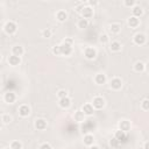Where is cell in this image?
I'll list each match as a JSON object with an SVG mask.
<instances>
[{
  "mask_svg": "<svg viewBox=\"0 0 149 149\" xmlns=\"http://www.w3.org/2000/svg\"><path fill=\"white\" fill-rule=\"evenodd\" d=\"M52 54L54 55H61V49H59V45H55L52 47Z\"/></svg>",
  "mask_w": 149,
  "mask_h": 149,
  "instance_id": "obj_35",
  "label": "cell"
},
{
  "mask_svg": "<svg viewBox=\"0 0 149 149\" xmlns=\"http://www.w3.org/2000/svg\"><path fill=\"white\" fill-rule=\"evenodd\" d=\"M81 112L84 113L85 116H91V115L93 114V112H94V108L92 107L91 104H85V105L81 107Z\"/></svg>",
  "mask_w": 149,
  "mask_h": 149,
  "instance_id": "obj_11",
  "label": "cell"
},
{
  "mask_svg": "<svg viewBox=\"0 0 149 149\" xmlns=\"http://www.w3.org/2000/svg\"><path fill=\"white\" fill-rule=\"evenodd\" d=\"M114 139H115L119 143H122V142H126V141L128 140V134L119 129V130H116V132L114 133Z\"/></svg>",
  "mask_w": 149,
  "mask_h": 149,
  "instance_id": "obj_4",
  "label": "cell"
},
{
  "mask_svg": "<svg viewBox=\"0 0 149 149\" xmlns=\"http://www.w3.org/2000/svg\"><path fill=\"white\" fill-rule=\"evenodd\" d=\"M88 3H90V7H91V6L97 5V3H98V1H95V0H94V1H93V0H90V1H88Z\"/></svg>",
  "mask_w": 149,
  "mask_h": 149,
  "instance_id": "obj_39",
  "label": "cell"
},
{
  "mask_svg": "<svg viewBox=\"0 0 149 149\" xmlns=\"http://www.w3.org/2000/svg\"><path fill=\"white\" fill-rule=\"evenodd\" d=\"M144 149H149V144H148V141L144 142Z\"/></svg>",
  "mask_w": 149,
  "mask_h": 149,
  "instance_id": "obj_42",
  "label": "cell"
},
{
  "mask_svg": "<svg viewBox=\"0 0 149 149\" xmlns=\"http://www.w3.org/2000/svg\"><path fill=\"white\" fill-rule=\"evenodd\" d=\"M109 144H111L112 147H118V146H119L120 143H119V142H118V141H116L115 139H112V140L109 141Z\"/></svg>",
  "mask_w": 149,
  "mask_h": 149,
  "instance_id": "obj_38",
  "label": "cell"
},
{
  "mask_svg": "<svg viewBox=\"0 0 149 149\" xmlns=\"http://www.w3.org/2000/svg\"><path fill=\"white\" fill-rule=\"evenodd\" d=\"M1 121H2L3 123L8 125V123H10V122H12V116H10L9 114H3V115L1 116Z\"/></svg>",
  "mask_w": 149,
  "mask_h": 149,
  "instance_id": "obj_28",
  "label": "cell"
},
{
  "mask_svg": "<svg viewBox=\"0 0 149 149\" xmlns=\"http://www.w3.org/2000/svg\"><path fill=\"white\" fill-rule=\"evenodd\" d=\"M16 29H17V26H16V23H15L14 21H7V22L5 23V26H3V30H5V33H6L7 35H13V34H15Z\"/></svg>",
  "mask_w": 149,
  "mask_h": 149,
  "instance_id": "obj_1",
  "label": "cell"
},
{
  "mask_svg": "<svg viewBox=\"0 0 149 149\" xmlns=\"http://www.w3.org/2000/svg\"><path fill=\"white\" fill-rule=\"evenodd\" d=\"M56 19L59 21V22H64L66 19H68V14L65 10H58L56 13Z\"/></svg>",
  "mask_w": 149,
  "mask_h": 149,
  "instance_id": "obj_22",
  "label": "cell"
},
{
  "mask_svg": "<svg viewBox=\"0 0 149 149\" xmlns=\"http://www.w3.org/2000/svg\"><path fill=\"white\" fill-rule=\"evenodd\" d=\"M5 149H12V148H10V147H8V148H5Z\"/></svg>",
  "mask_w": 149,
  "mask_h": 149,
  "instance_id": "obj_44",
  "label": "cell"
},
{
  "mask_svg": "<svg viewBox=\"0 0 149 149\" xmlns=\"http://www.w3.org/2000/svg\"><path fill=\"white\" fill-rule=\"evenodd\" d=\"M84 123H83V126H81V132L83 133H85V134H90V132L91 130H93V128H94V122L92 121V120H84L83 121Z\"/></svg>",
  "mask_w": 149,
  "mask_h": 149,
  "instance_id": "obj_3",
  "label": "cell"
},
{
  "mask_svg": "<svg viewBox=\"0 0 149 149\" xmlns=\"http://www.w3.org/2000/svg\"><path fill=\"white\" fill-rule=\"evenodd\" d=\"M94 143V137L92 134H85L84 135V144L85 146H92Z\"/></svg>",
  "mask_w": 149,
  "mask_h": 149,
  "instance_id": "obj_21",
  "label": "cell"
},
{
  "mask_svg": "<svg viewBox=\"0 0 149 149\" xmlns=\"http://www.w3.org/2000/svg\"><path fill=\"white\" fill-rule=\"evenodd\" d=\"M123 5H125V7H132L133 8L136 5V2H135V0H125Z\"/></svg>",
  "mask_w": 149,
  "mask_h": 149,
  "instance_id": "obj_30",
  "label": "cell"
},
{
  "mask_svg": "<svg viewBox=\"0 0 149 149\" xmlns=\"http://www.w3.org/2000/svg\"><path fill=\"white\" fill-rule=\"evenodd\" d=\"M8 63L12 65V66H17L20 63H21V57H17V56H9L8 57Z\"/></svg>",
  "mask_w": 149,
  "mask_h": 149,
  "instance_id": "obj_17",
  "label": "cell"
},
{
  "mask_svg": "<svg viewBox=\"0 0 149 149\" xmlns=\"http://www.w3.org/2000/svg\"><path fill=\"white\" fill-rule=\"evenodd\" d=\"M23 48L21 47V45H14L13 48H12V55H14V56H17V57H21L22 55H23Z\"/></svg>",
  "mask_w": 149,
  "mask_h": 149,
  "instance_id": "obj_16",
  "label": "cell"
},
{
  "mask_svg": "<svg viewBox=\"0 0 149 149\" xmlns=\"http://www.w3.org/2000/svg\"><path fill=\"white\" fill-rule=\"evenodd\" d=\"M92 107L94 109H102L105 107V99L102 97H94L93 100H92Z\"/></svg>",
  "mask_w": 149,
  "mask_h": 149,
  "instance_id": "obj_2",
  "label": "cell"
},
{
  "mask_svg": "<svg viewBox=\"0 0 149 149\" xmlns=\"http://www.w3.org/2000/svg\"><path fill=\"white\" fill-rule=\"evenodd\" d=\"M88 149H100L98 146H95V144H92V146H90V148Z\"/></svg>",
  "mask_w": 149,
  "mask_h": 149,
  "instance_id": "obj_40",
  "label": "cell"
},
{
  "mask_svg": "<svg viewBox=\"0 0 149 149\" xmlns=\"http://www.w3.org/2000/svg\"><path fill=\"white\" fill-rule=\"evenodd\" d=\"M35 128L37 130H44L47 128V121L44 119H37L35 121Z\"/></svg>",
  "mask_w": 149,
  "mask_h": 149,
  "instance_id": "obj_15",
  "label": "cell"
},
{
  "mask_svg": "<svg viewBox=\"0 0 149 149\" xmlns=\"http://www.w3.org/2000/svg\"><path fill=\"white\" fill-rule=\"evenodd\" d=\"M59 49H61V55H64V56H69L72 54V45H69L66 43H63L59 45Z\"/></svg>",
  "mask_w": 149,
  "mask_h": 149,
  "instance_id": "obj_7",
  "label": "cell"
},
{
  "mask_svg": "<svg viewBox=\"0 0 149 149\" xmlns=\"http://www.w3.org/2000/svg\"><path fill=\"white\" fill-rule=\"evenodd\" d=\"M127 22H128V26L130 28H136L140 24V20L137 17H135V16H129V19H128Z\"/></svg>",
  "mask_w": 149,
  "mask_h": 149,
  "instance_id": "obj_19",
  "label": "cell"
},
{
  "mask_svg": "<svg viewBox=\"0 0 149 149\" xmlns=\"http://www.w3.org/2000/svg\"><path fill=\"white\" fill-rule=\"evenodd\" d=\"M94 81L98 85H102V84L106 83V76L104 73H97L95 77H94Z\"/></svg>",
  "mask_w": 149,
  "mask_h": 149,
  "instance_id": "obj_20",
  "label": "cell"
},
{
  "mask_svg": "<svg viewBox=\"0 0 149 149\" xmlns=\"http://www.w3.org/2000/svg\"><path fill=\"white\" fill-rule=\"evenodd\" d=\"M121 28H122V26H121L120 23H112V24L109 26V30H111V33H113V34H119V33L121 31Z\"/></svg>",
  "mask_w": 149,
  "mask_h": 149,
  "instance_id": "obj_24",
  "label": "cell"
},
{
  "mask_svg": "<svg viewBox=\"0 0 149 149\" xmlns=\"http://www.w3.org/2000/svg\"><path fill=\"white\" fill-rule=\"evenodd\" d=\"M109 86L113 88V90H120L121 87H122V81H121V79L120 78H118V77H115V78H112L111 79V81H109Z\"/></svg>",
  "mask_w": 149,
  "mask_h": 149,
  "instance_id": "obj_9",
  "label": "cell"
},
{
  "mask_svg": "<svg viewBox=\"0 0 149 149\" xmlns=\"http://www.w3.org/2000/svg\"><path fill=\"white\" fill-rule=\"evenodd\" d=\"M146 69V64L143 62H136L135 65H134V70L136 72H143Z\"/></svg>",
  "mask_w": 149,
  "mask_h": 149,
  "instance_id": "obj_26",
  "label": "cell"
},
{
  "mask_svg": "<svg viewBox=\"0 0 149 149\" xmlns=\"http://www.w3.org/2000/svg\"><path fill=\"white\" fill-rule=\"evenodd\" d=\"M1 59H2V57H1V55H0V62H1Z\"/></svg>",
  "mask_w": 149,
  "mask_h": 149,
  "instance_id": "obj_45",
  "label": "cell"
},
{
  "mask_svg": "<svg viewBox=\"0 0 149 149\" xmlns=\"http://www.w3.org/2000/svg\"><path fill=\"white\" fill-rule=\"evenodd\" d=\"M2 87V83H1V80H0V88Z\"/></svg>",
  "mask_w": 149,
  "mask_h": 149,
  "instance_id": "obj_43",
  "label": "cell"
},
{
  "mask_svg": "<svg viewBox=\"0 0 149 149\" xmlns=\"http://www.w3.org/2000/svg\"><path fill=\"white\" fill-rule=\"evenodd\" d=\"M10 148L12 149H22V143L19 141H13L10 143Z\"/></svg>",
  "mask_w": 149,
  "mask_h": 149,
  "instance_id": "obj_29",
  "label": "cell"
},
{
  "mask_svg": "<svg viewBox=\"0 0 149 149\" xmlns=\"http://www.w3.org/2000/svg\"><path fill=\"white\" fill-rule=\"evenodd\" d=\"M73 119H74V121H77V122H83V121L85 120V115H84V113L81 112V109L74 112V114H73Z\"/></svg>",
  "mask_w": 149,
  "mask_h": 149,
  "instance_id": "obj_23",
  "label": "cell"
},
{
  "mask_svg": "<svg viewBox=\"0 0 149 149\" xmlns=\"http://www.w3.org/2000/svg\"><path fill=\"white\" fill-rule=\"evenodd\" d=\"M3 100H5L7 104H13V102H15V100H16V94H15L13 91H8V92L5 93Z\"/></svg>",
  "mask_w": 149,
  "mask_h": 149,
  "instance_id": "obj_10",
  "label": "cell"
},
{
  "mask_svg": "<svg viewBox=\"0 0 149 149\" xmlns=\"http://www.w3.org/2000/svg\"><path fill=\"white\" fill-rule=\"evenodd\" d=\"M58 105L62 107V108H69L70 106H71V99L69 98V97H65V98H62V99H59V101H58Z\"/></svg>",
  "mask_w": 149,
  "mask_h": 149,
  "instance_id": "obj_14",
  "label": "cell"
},
{
  "mask_svg": "<svg viewBox=\"0 0 149 149\" xmlns=\"http://www.w3.org/2000/svg\"><path fill=\"white\" fill-rule=\"evenodd\" d=\"M80 13H81V15H83V19L88 20V19H91V17L93 16V8L90 7V6H84Z\"/></svg>",
  "mask_w": 149,
  "mask_h": 149,
  "instance_id": "obj_5",
  "label": "cell"
},
{
  "mask_svg": "<svg viewBox=\"0 0 149 149\" xmlns=\"http://www.w3.org/2000/svg\"><path fill=\"white\" fill-rule=\"evenodd\" d=\"M119 129L125 132V133H128L130 130V122L128 120H122L119 122Z\"/></svg>",
  "mask_w": 149,
  "mask_h": 149,
  "instance_id": "obj_13",
  "label": "cell"
},
{
  "mask_svg": "<svg viewBox=\"0 0 149 149\" xmlns=\"http://www.w3.org/2000/svg\"><path fill=\"white\" fill-rule=\"evenodd\" d=\"M77 5H81V2H77ZM81 9H83V7H78L77 12H81Z\"/></svg>",
  "mask_w": 149,
  "mask_h": 149,
  "instance_id": "obj_41",
  "label": "cell"
},
{
  "mask_svg": "<svg viewBox=\"0 0 149 149\" xmlns=\"http://www.w3.org/2000/svg\"><path fill=\"white\" fill-rule=\"evenodd\" d=\"M57 95H58V98H59V99H62V98L68 97V92H66L65 90H59V91H58V93H57Z\"/></svg>",
  "mask_w": 149,
  "mask_h": 149,
  "instance_id": "obj_33",
  "label": "cell"
},
{
  "mask_svg": "<svg viewBox=\"0 0 149 149\" xmlns=\"http://www.w3.org/2000/svg\"><path fill=\"white\" fill-rule=\"evenodd\" d=\"M19 114L22 116V118H26L30 114V107L28 105H21L19 107Z\"/></svg>",
  "mask_w": 149,
  "mask_h": 149,
  "instance_id": "obj_12",
  "label": "cell"
},
{
  "mask_svg": "<svg viewBox=\"0 0 149 149\" xmlns=\"http://www.w3.org/2000/svg\"><path fill=\"white\" fill-rule=\"evenodd\" d=\"M78 28L79 29H85V28H87V26H88V20H86V19H80L79 21H78Z\"/></svg>",
  "mask_w": 149,
  "mask_h": 149,
  "instance_id": "obj_27",
  "label": "cell"
},
{
  "mask_svg": "<svg viewBox=\"0 0 149 149\" xmlns=\"http://www.w3.org/2000/svg\"><path fill=\"white\" fill-rule=\"evenodd\" d=\"M84 56L87 58V59H94L97 57V50L92 47H87L84 51Z\"/></svg>",
  "mask_w": 149,
  "mask_h": 149,
  "instance_id": "obj_8",
  "label": "cell"
},
{
  "mask_svg": "<svg viewBox=\"0 0 149 149\" xmlns=\"http://www.w3.org/2000/svg\"><path fill=\"white\" fill-rule=\"evenodd\" d=\"M109 48H111V50L112 51H114V52H118V51H120L121 50V43L120 42H118V41H113L112 43H111V45H109Z\"/></svg>",
  "mask_w": 149,
  "mask_h": 149,
  "instance_id": "obj_25",
  "label": "cell"
},
{
  "mask_svg": "<svg viewBox=\"0 0 149 149\" xmlns=\"http://www.w3.org/2000/svg\"><path fill=\"white\" fill-rule=\"evenodd\" d=\"M132 13H133V15L132 16H135V17H140L142 14H143V9L139 6V5H135L133 8H132Z\"/></svg>",
  "mask_w": 149,
  "mask_h": 149,
  "instance_id": "obj_18",
  "label": "cell"
},
{
  "mask_svg": "<svg viewBox=\"0 0 149 149\" xmlns=\"http://www.w3.org/2000/svg\"><path fill=\"white\" fill-rule=\"evenodd\" d=\"M42 35H43V37H47V38H49V37H51V30L50 29H44L43 31H42Z\"/></svg>",
  "mask_w": 149,
  "mask_h": 149,
  "instance_id": "obj_34",
  "label": "cell"
},
{
  "mask_svg": "<svg viewBox=\"0 0 149 149\" xmlns=\"http://www.w3.org/2000/svg\"><path fill=\"white\" fill-rule=\"evenodd\" d=\"M141 107H142L143 111H148L149 109V100L148 99H144L142 101V104H141Z\"/></svg>",
  "mask_w": 149,
  "mask_h": 149,
  "instance_id": "obj_32",
  "label": "cell"
},
{
  "mask_svg": "<svg viewBox=\"0 0 149 149\" xmlns=\"http://www.w3.org/2000/svg\"><path fill=\"white\" fill-rule=\"evenodd\" d=\"M63 43H66V44H69V45H73V40L70 38V37H68V38L63 40Z\"/></svg>",
  "mask_w": 149,
  "mask_h": 149,
  "instance_id": "obj_37",
  "label": "cell"
},
{
  "mask_svg": "<svg viewBox=\"0 0 149 149\" xmlns=\"http://www.w3.org/2000/svg\"><path fill=\"white\" fill-rule=\"evenodd\" d=\"M38 149H52V147H51L49 143H47V142H45V143H42V144L40 146V148H38Z\"/></svg>",
  "mask_w": 149,
  "mask_h": 149,
  "instance_id": "obj_36",
  "label": "cell"
},
{
  "mask_svg": "<svg viewBox=\"0 0 149 149\" xmlns=\"http://www.w3.org/2000/svg\"><path fill=\"white\" fill-rule=\"evenodd\" d=\"M99 41H100L102 44L107 43V42H108V35H107V34H101L100 37H99Z\"/></svg>",
  "mask_w": 149,
  "mask_h": 149,
  "instance_id": "obj_31",
  "label": "cell"
},
{
  "mask_svg": "<svg viewBox=\"0 0 149 149\" xmlns=\"http://www.w3.org/2000/svg\"><path fill=\"white\" fill-rule=\"evenodd\" d=\"M146 40H147V38H146V35L142 34V33H137V34H135L134 37H133L134 43L137 44V45H143V44L146 43Z\"/></svg>",
  "mask_w": 149,
  "mask_h": 149,
  "instance_id": "obj_6",
  "label": "cell"
}]
</instances>
